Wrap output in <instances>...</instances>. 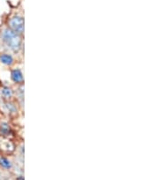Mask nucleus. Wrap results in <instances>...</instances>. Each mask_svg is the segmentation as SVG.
Segmentation results:
<instances>
[{
    "mask_svg": "<svg viewBox=\"0 0 164 180\" xmlns=\"http://www.w3.org/2000/svg\"><path fill=\"white\" fill-rule=\"evenodd\" d=\"M2 41L6 46L14 52H18L22 48V39L21 36L14 32L10 28H6L1 34Z\"/></svg>",
    "mask_w": 164,
    "mask_h": 180,
    "instance_id": "1",
    "label": "nucleus"
},
{
    "mask_svg": "<svg viewBox=\"0 0 164 180\" xmlns=\"http://www.w3.org/2000/svg\"><path fill=\"white\" fill-rule=\"evenodd\" d=\"M8 28L21 36L24 33V19L20 16H15L8 20Z\"/></svg>",
    "mask_w": 164,
    "mask_h": 180,
    "instance_id": "2",
    "label": "nucleus"
},
{
    "mask_svg": "<svg viewBox=\"0 0 164 180\" xmlns=\"http://www.w3.org/2000/svg\"><path fill=\"white\" fill-rule=\"evenodd\" d=\"M11 79L16 84H22L24 81V77H23V74L20 69H14L11 72Z\"/></svg>",
    "mask_w": 164,
    "mask_h": 180,
    "instance_id": "3",
    "label": "nucleus"
},
{
    "mask_svg": "<svg viewBox=\"0 0 164 180\" xmlns=\"http://www.w3.org/2000/svg\"><path fill=\"white\" fill-rule=\"evenodd\" d=\"M11 134H12V130L8 124L2 123L0 125V136L7 138V137H9Z\"/></svg>",
    "mask_w": 164,
    "mask_h": 180,
    "instance_id": "4",
    "label": "nucleus"
},
{
    "mask_svg": "<svg viewBox=\"0 0 164 180\" xmlns=\"http://www.w3.org/2000/svg\"><path fill=\"white\" fill-rule=\"evenodd\" d=\"M0 62L7 65H11L14 63V58L11 55L8 54H2L0 56Z\"/></svg>",
    "mask_w": 164,
    "mask_h": 180,
    "instance_id": "5",
    "label": "nucleus"
},
{
    "mask_svg": "<svg viewBox=\"0 0 164 180\" xmlns=\"http://www.w3.org/2000/svg\"><path fill=\"white\" fill-rule=\"evenodd\" d=\"M1 93L4 96V97H6V98H10L13 96L12 89L10 87H8V86H4L2 88V90H1Z\"/></svg>",
    "mask_w": 164,
    "mask_h": 180,
    "instance_id": "6",
    "label": "nucleus"
},
{
    "mask_svg": "<svg viewBox=\"0 0 164 180\" xmlns=\"http://www.w3.org/2000/svg\"><path fill=\"white\" fill-rule=\"evenodd\" d=\"M0 166L3 167L4 168L8 169V168H11L12 164H11V162L9 160L5 158V157H1V158H0Z\"/></svg>",
    "mask_w": 164,
    "mask_h": 180,
    "instance_id": "7",
    "label": "nucleus"
},
{
    "mask_svg": "<svg viewBox=\"0 0 164 180\" xmlns=\"http://www.w3.org/2000/svg\"><path fill=\"white\" fill-rule=\"evenodd\" d=\"M6 107L11 113H16V106L13 103H6Z\"/></svg>",
    "mask_w": 164,
    "mask_h": 180,
    "instance_id": "8",
    "label": "nucleus"
}]
</instances>
